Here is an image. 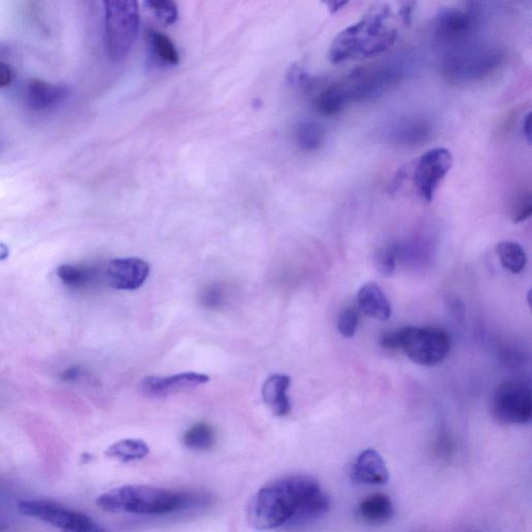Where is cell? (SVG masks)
<instances>
[{
    "label": "cell",
    "mask_w": 532,
    "mask_h": 532,
    "mask_svg": "<svg viewBox=\"0 0 532 532\" xmlns=\"http://www.w3.org/2000/svg\"><path fill=\"white\" fill-rule=\"evenodd\" d=\"M399 67L381 64L357 69L339 82L331 84L344 107L351 102L380 99L401 81Z\"/></svg>",
    "instance_id": "8992f818"
},
{
    "label": "cell",
    "mask_w": 532,
    "mask_h": 532,
    "mask_svg": "<svg viewBox=\"0 0 532 532\" xmlns=\"http://www.w3.org/2000/svg\"><path fill=\"white\" fill-rule=\"evenodd\" d=\"M351 477L360 484L383 485L389 482V470L377 451L366 449L351 467Z\"/></svg>",
    "instance_id": "9a60e30c"
},
{
    "label": "cell",
    "mask_w": 532,
    "mask_h": 532,
    "mask_svg": "<svg viewBox=\"0 0 532 532\" xmlns=\"http://www.w3.org/2000/svg\"><path fill=\"white\" fill-rule=\"evenodd\" d=\"M203 373L183 372L170 377H147L141 381V391L149 397H166L208 383Z\"/></svg>",
    "instance_id": "4fadbf2b"
},
{
    "label": "cell",
    "mask_w": 532,
    "mask_h": 532,
    "mask_svg": "<svg viewBox=\"0 0 532 532\" xmlns=\"http://www.w3.org/2000/svg\"><path fill=\"white\" fill-rule=\"evenodd\" d=\"M69 94V89L66 86L51 84L41 79L28 80L25 88L27 107L36 111L57 108Z\"/></svg>",
    "instance_id": "5bb4252c"
},
{
    "label": "cell",
    "mask_w": 532,
    "mask_h": 532,
    "mask_svg": "<svg viewBox=\"0 0 532 532\" xmlns=\"http://www.w3.org/2000/svg\"><path fill=\"white\" fill-rule=\"evenodd\" d=\"M532 214V203L530 193H523L516 199L513 208V222L519 224L529 219Z\"/></svg>",
    "instance_id": "f1b7e54d"
},
{
    "label": "cell",
    "mask_w": 532,
    "mask_h": 532,
    "mask_svg": "<svg viewBox=\"0 0 532 532\" xmlns=\"http://www.w3.org/2000/svg\"><path fill=\"white\" fill-rule=\"evenodd\" d=\"M381 346L388 349H400V329L387 332L381 337Z\"/></svg>",
    "instance_id": "4dcf8cb0"
},
{
    "label": "cell",
    "mask_w": 532,
    "mask_h": 532,
    "mask_svg": "<svg viewBox=\"0 0 532 532\" xmlns=\"http://www.w3.org/2000/svg\"><path fill=\"white\" fill-rule=\"evenodd\" d=\"M147 41L157 61L169 66L179 63L178 50L170 37L156 29H148Z\"/></svg>",
    "instance_id": "44dd1931"
},
{
    "label": "cell",
    "mask_w": 532,
    "mask_h": 532,
    "mask_svg": "<svg viewBox=\"0 0 532 532\" xmlns=\"http://www.w3.org/2000/svg\"><path fill=\"white\" fill-rule=\"evenodd\" d=\"M496 253L502 266L513 274H520L527 266V253L518 243L501 242L496 245Z\"/></svg>",
    "instance_id": "cb8c5ba5"
},
{
    "label": "cell",
    "mask_w": 532,
    "mask_h": 532,
    "mask_svg": "<svg viewBox=\"0 0 532 532\" xmlns=\"http://www.w3.org/2000/svg\"><path fill=\"white\" fill-rule=\"evenodd\" d=\"M348 2H328L326 5L328 6V10L332 14H335L342 9L344 5H347Z\"/></svg>",
    "instance_id": "d590c367"
},
{
    "label": "cell",
    "mask_w": 532,
    "mask_h": 532,
    "mask_svg": "<svg viewBox=\"0 0 532 532\" xmlns=\"http://www.w3.org/2000/svg\"><path fill=\"white\" fill-rule=\"evenodd\" d=\"M15 73L9 65L0 62V89L10 87L13 84Z\"/></svg>",
    "instance_id": "1f68e13d"
},
{
    "label": "cell",
    "mask_w": 532,
    "mask_h": 532,
    "mask_svg": "<svg viewBox=\"0 0 532 532\" xmlns=\"http://www.w3.org/2000/svg\"><path fill=\"white\" fill-rule=\"evenodd\" d=\"M360 309L373 319L384 321L391 317V305L384 291L376 283H367L358 292Z\"/></svg>",
    "instance_id": "e0dca14e"
},
{
    "label": "cell",
    "mask_w": 532,
    "mask_h": 532,
    "mask_svg": "<svg viewBox=\"0 0 532 532\" xmlns=\"http://www.w3.org/2000/svg\"><path fill=\"white\" fill-rule=\"evenodd\" d=\"M413 4H406L404 5V6H402V9L401 10V16L402 19L404 21V24H409L410 20H411V16H412V12H413Z\"/></svg>",
    "instance_id": "e575fe53"
},
{
    "label": "cell",
    "mask_w": 532,
    "mask_h": 532,
    "mask_svg": "<svg viewBox=\"0 0 532 532\" xmlns=\"http://www.w3.org/2000/svg\"><path fill=\"white\" fill-rule=\"evenodd\" d=\"M522 130H523L524 137H526L528 144L530 145L531 144V112H528V114L526 116V118H524Z\"/></svg>",
    "instance_id": "836d02e7"
},
{
    "label": "cell",
    "mask_w": 532,
    "mask_h": 532,
    "mask_svg": "<svg viewBox=\"0 0 532 532\" xmlns=\"http://www.w3.org/2000/svg\"><path fill=\"white\" fill-rule=\"evenodd\" d=\"M393 515V502L385 494H373L366 497L358 507L359 518L370 526H381L391 521Z\"/></svg>",
    "instance_id": "ac0fdd59"
},
{
    "label": "cell",
    "mask_w": 532,
    "mask_h": 532,
    "mask_svg": "<svg viewBox=\"0 0 532 532\" xmlns=\"http://www.w3.org/2000/svg\"><path fill=\"white\" fill-rule=\"evenodd\" d=\"M479 27L481 14L476 7H447L434 18L433 32L441 47L447 50L478 39Z\"/></svg>",
    "instance_id": "ba28073f"
},
{
    "label": "cell",
    "mask_w": 532,
    "mask_h": 532,
    "mask_svg": "<svg viewBox=\"0 0 532 532\" xmlns=\"http://www.w3.org/2000/svg\"><path fill=\"white\" fill-rule=\"evenodd\" d=\"M149 452L150 448L146 442L140 439H124L110 445L106 455L123 463H130L146 458Z\"/></svg>",
    "instance_id": "7402d4cb"
},
{
    "label": "cell",
    "mask_w": 532,
    "mask_h": 532,
    "mask_svg": "<svg viewBox=\"0 0 532 532\" xmlns=\"http://www.w3.org/2000/svg\"><path fill=\"white\" fill-rule=\"evenodd\" d=\"M431 134V126L422 119L408 118L394 126L393 140L400 144H422Z\"/></svg>",
    "instance_id": "d6986e66"
},
{
    "label": "cell",
    "mask_w": 532,
    "mask_h": 532,
    "mask_svg": "<svg viewBox=\"0 0 532 532\" xmlns=\"http://www.w3.org/2000/svg\"><path fill=\"white\" fill-rule=\"evenodd\" d=\"M150 274L148 262L141 258H119L110 262L104 279L119 290H137L144 285Z\"/></svg>",
    "instance_id": "7c38bea8"
},
{
    "label": "cell",
    "mask_w": 532,
    "mask_h": 532,
    "mask_svg": "<svg viewBox=\"0 0 532 532\" xmlns=\"http://www.w3.org/2000/svg\"><path fill=\"white\" fill-rule=\"evenodd\" d=\"M307 79V74L298 67H295L292 68L289 73V80L291 84L294 85H302Z\"/></svg>",
    "instance_id": "d6a6232c"
},
{
    "label": "cell",
    "mask_w": 532,
    "mask_h": 532,
    "mask_svg": "<svg viewBox=\"0 0 532 532\" xmlns=\"http://www.w3.org/2000/svg\"><path fill=\"white\" fill-rule=\"evenodd\" d=\"M400 349L411 361L422 366L443 362L451 351V339L444 329L407 327L400 329Z\"/></svg>",
    "instance_id": "52a82bcc"
},
{
    "label": "cell",
    "mask_w": 532,
    "mask_h": 532,
    "mask_svg": "<svg viewBox=\"0 0 532 532\" xmlns=\"http://www.w3.org/2000/svg\"><path fill=\"white\" fill-rule=\"evenodd\" d=\"M22 515L32 516L63 532H108L91 516L49 500H24L18 504Z\"/></svg>",
    "instance_id": "9c48e42d"
},
{
    "label": "cell",
    "mask_w": 532,
    "mask_h": 532,
    "mask_svg": "<svg viewBox=\"0 0 532 532\" xmlns=\"http://www.w3.org/2000/svg\"><path fill=\"white\" fill-rule=\"evenodd\" d=\"M146 5L162 24L171 26L177 21L178 10L175 3L168 0H149Z\"/></svg>",
    "instance_id": "484cf974"
},
{
    "label": "cell",
    "mask_w": 532,
    "mask_h": 532,
    "mask_svg": "<svg viewBox=\"0 0 532 532\" xmlns=\"http://www.w3.org/2000/svg\"><path fill=\"white\" fill-rule=\"evenodd\" d=\"M492 410L500 422L528 423L532 417L530 389L519 381H502L494 393Z\"/></svg>",
    "instance_id": "8fae6325"
},
{
    "label": "cell",
    "mask_w": 532,
    "mask_h": 532,
    "mask_svg": "<svg viewBox=\"0 0 532 532\" xmlns=\"http://www.w3.org/2000/svg\"><path fill=\"white\" fill-rule=\"evenodd\" d=\"M374 266L381 275L392 276L395 269V254L392 249L380 250L374 255Z\"/></svg>",
    "instance_id": "4316f807"
},
{
    "label": "cell",
    "mask_w": 532,
    "mask_h": 532,
    "mask_svg": "<svg viewBox=\"0 0 532 532\" xmlns=\"http://www.w3.org/2000/svg\"><path fill=\"white\" fill-rule=\"evenodd\" d=\"M454 157L446 148H433L415 162L413 182L419 197L427 203L434 198L440 184L451 171Z\"/></svg>",
    "instance_id": "30bf717a"
},
{
    "label": "cell",
    "mask_w": 532,
    "mask_h": 532,
    "mask_svg": "<svg viewBox=\"0 0 532 532\" xmlns=\"http://www.w3.org/2000/svg\"><path fill=\"white\" fill-rule=\"evenodd\" d=\"M502 61L504 51L497 45L476 39L444 50L441 69L449 81L467 84L490 77Z\"/></svg>",
    "instance_id": "277c9868"
},
{
    "label": "cell",
    "mask_w": 532,
    "mask_h": 532,
    "mask_svg": "<svg viewBox=\"0 0 532 532\" xmlns=\"http://www.w3.org/2000/svg\"><path fill=\"white\" fill-rule=\"evenodd\" d=\"M290 383L291 380L287 374L276 373L262 386V400L276 416L284 417L290 413L291 403L287 394Z\"/></svg>",
    "instance_id": "2e32d148"
},
{
    "label": "cell",
    "mask_w": 532,
    "mask_h": 532,
    "mask_svg": "<svg viewBox=\"0 0 532 532\" xmlns=\"http://www.w3.org/2000/svg\"><path fill=\"white\" fill-rule=\"evenodd\" d=\"M104 44L112 63L122 62L130 55L140 31V12L134 0H110L104 3Z\"/></svg>",
    "instance_id": "5b68a950"
},
{
    "label": "cell",
    "mask_w": 532,
    "mask_h": 532,
    "mask_svg": "<svg viewBox=\"0 0 532 532\" xmlns=\"http://www.w3.org/2000/svg\"><path fill=\"white\" fill-rule=\"evenodd\" d=\"M295 137L299 149L305 152H314L324 146L326 131L319 123L307 120L297 124Z\"/></svg>",
    "instance_id": "ffe728a7"
},
{
    "label": "cell",
    "mask_w": 532,
    "mask_h": 532,
    "mask_svg": "<svg viewBox=\"0 0 532 532\" xmlns=\"http://www.w3.org/2000/svg\"><path fill=\"white\" fill-rule=\"evenodd\" d=\"M189 501V495L184 493L131 485L102 494L96 504L103 511L112 514L162 516L179 511Z\"/></svg>",
    "instance_id": "3957f363"
},
{
    "label": "cell",
    "mask_w": 532,
    "mask_h": 532,
    "mask_svg": "<svg viewBox=\"0 0 532 532\" xmlns=\"http://www.w3.org/2000/svg\"><path fill=\"white\" fill-rule=\"evenodd\" d=\"M396 15L388 4L374 5L356 24L337 35L329 58L337 65L384 54L397 40Z\"/></svg>",
    "instance_id": "7a4b0ae2"
},
{
    "label": "cell",
    "mask_w": 532,
    "mask_h": 532,
    "mask_svg": "<svg viewBox=\"0 0 532 532\" xmlns=\"http://www.w3.org/2000/svg\"><path fill=\"white\" fill-rule=\"evenodd\" d=\"M9 255V250H7L5 245L0 244V260H4Z\"/></svg>",
    "instance_id": "8d00e7d4"
},
{
    "label": "cell",
    "mask_w": 532,
    "mask_h": 532,
    "mask_svg": "<svg viewBox=\"0 0 532 532\" xmlns=\"http://www.w3.org/2000/svg\"><path fill=\"white\" fill-rule=\"evenodd\" d=\"M6 527L5 526H0V532H4L5 530Z\"/></svg>",
    "instance_id": "74e56055"
},
{
    "label": "cell",
    "mask_w": 532,
    "mask_h": 532,
    "mask_svg": "<svg viewBox=\"0 0 532 532\" xmlns=\"http://www.w3.org/2000/svg\"><path fill=\"white\" fill-rule=\"evenodd\" d=\"M57 276L66 287L74 289L88 287L96 279L95 269L85 266L64 265L57 268Z\"/></svg>",
    "instance_id": "d4e9b609"
},
{
    "label": "cell",
    "mask_w": 532,
    "mask_h": 532,
    "mask_svg": "<svg viewBox=\"0 0 532 532\" xmlns=\"http://www.w3.org/2000/svg\"><path fill=\"white\" fill-rule=\"evenodd\" d=\"M202 304L208 309H217L224 302V291L221 287L213 285L204 290L203 295L201 296Z\"/></svg>",
    "instance_id": "f546056e"
},
{
    "label": "cell",
    "mask_w": 532,
    "mask_h": 532,
    "mask_svg": "<svg viewBox=\"0 0 532 532\" xmlns=\"http://www.w3.org/2000/svg\"><path fill=\"white\" fill-rule=\"evenodd\" d=\"M329 506L331 502L316 478L289 475L262 486L253 499L249 516L252 526L261 530L287 524L302 527L321 518Z\"/></svg>",
    "instance_id": "6da1fadb"
},
{
    "label": "cell",
    "mask_w": 532,
    "mask_h": 532,
    "mask_svg": "<svg viewBox=\"0 0 532 532\" xmlns=\"http://www.w3.org/2000/svg\"><path fill=\"white\" fill-rule=\"evenodd\" d=\"M357 327L358 316L354 309H348L340 314L339 322H337V329H339L343 337L351 339L356 334Z\"/></svg>",
    "instance_id": "83f0119b"
},
{
    "label": "cell",
    "mask_w": 532,
    "mask_h": 532,
    "mask_svg": "<svg viewBox=\"0 0 532 532\" xmlns=\"http://www.w3.org/2000/svg\"><path fill=\"white\" fill-rule=\"evenodd\" d=\"M216 433L211 424L199 422L183 434V444L192 451L206 452L215 445Z\"/></svg>",
    "instance_id": "603a6c76"
}]
</instances>
